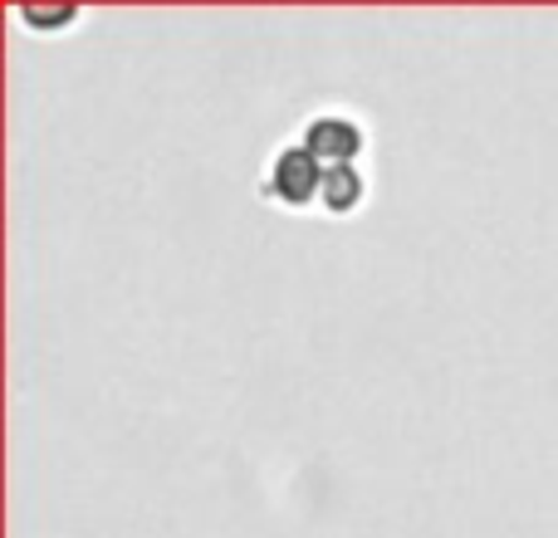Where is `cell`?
I'll return each instance as SVG.
<instances>
[{
	"mask_svg": "<svg viewBox=\"0 0 558 538\" xmlns=\"http://www.w3.org/2000/svg\"><path fill=\"white\" fill-rule=\"evenodd\" d=\"M318 186H324V162L308 152L304 143H279L270 157H265L260 172V196L284 211H308L318 206Z\"/></svg>",
	"mask_w": 558,
	"mask_h": 538,
	"instance_id": "6da1fadb",
	"label": "cell"
},
{
	"mask_svg": "<svg viewBox=\"0 0 558 538\" xmlns=\"http://www.w3.org/2000/svg\"><path fill=\"white\" fill-rule=\"evenodd\" d=\"M299 143H304L324 167H348V162H363L367 123L357 113H348V108H318V113L304 118Z\"/></svg>",
	"mask_w": 558,
	"mask_h": 538,
	"instance_id": "7a4b0ae2",
	"label": "cell"
},
{
	"mask_svg": "<svg viewBox=\"0 0 558 538\" xmlns=\"http://www.w3.org/2000/svg\"><path fill=\"white\" fill-rule=\"evenodd\" d=\"M367 201V172L363 162L324 167V186H318V211L324 216H353Z\"/></svg>",
	"mask_w": 558,
	"mask_h": 538,
	"instance_id": "3957f363",
	"label": "cell"
},
{
	"mask_svg": "<svg viewBox=\"0 0 558 538\" xmlns=\"http://www.w3.org/2000/svg\"><path fill=\"white\" fill-rule=\"evenodd\" d=\"M15 20L29 29H69L84 20V10L78 5H29V0H20L15 5Z\"/></svg>",
	"mask_w": 558,
	"mask_h": 538,
	"instance_id": "277c9868",
	"label": "cell"
}]
</instances>
